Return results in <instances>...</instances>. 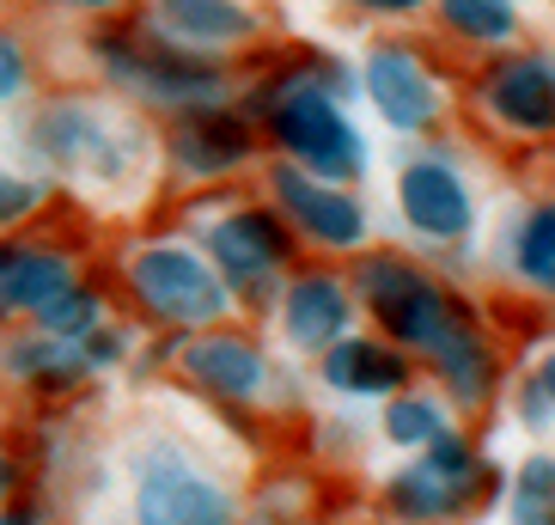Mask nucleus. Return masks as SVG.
<instances>
[{
    "mask_svg": "<svg viewBox=\"0 0 555 525\" xmlns=\"http://www.w3.org/2000/svg\"><path fill=\"white\" fill-rule=\"evenodd\" d=\"M275 135L281 148L299 153L311 165V178H354L360 171V141L343 123V111L318 92V86H294L275 99Z\"/></svg>",
    "mask_w": 555,
    "mask_h": 525,
    "instance_id": "nucleus-1",
    "label": "nucleus"
},
{
    "mask_svg": "<svg viewBox=\"0 0 555 525\" xmlns=\"http://www.w3.org/2000/svg\"><path fill=\"white\" fill-rule=\"evenodd\" d=\"M366 299H373V312L385 318V330H391L397 343L427 348V355L457 330V312L446 306V294L427 287L403 262H366Z\"/></svg>",
    "mask_w": 555,
    "mask_h": 525,
    "instance_id": "nucleus-2",
    "label": "nucleus"
},
{
    "mask_svg": "<svg viewBox=\"0 0 555 525\" xmlns=\"http://www.w3.org/2000/svg\"><path fill=\"white\" fill-rule=\"evenodd\" d=\"M134 287L165 324H208L227 312V287L208 262H196L190 251H141L134 257Z\"/></svg>",
    "mask_w": 555,
    "mask_h": 525,
    "instance_id": "nucleus-3",
    "label": "nucleus"
},
{
    "mask_svg": "<svg viewBox=\"0 0 555 525\" xmlns=\"http://www.w3.org/2000/svg\"><path fill=\"white\" fill-rule=\"evenodd\" d=\"M134 525H232V501L202 471H190L183 459H165L159 452V459L141 464Z\"/></svg>",
    "mask_w": 555,
    "mask_h": 525,
    "instance_id": "nucleus-4",
    "label": "nucleus"
},
{
    "mask_svg": "<svg viewBox=\"0 0 555 525\" xmlns=\"http://www.w3.org/2000/svg\"><path fill=\"white\" fill-rule=\"evenodd\" d=\"M470 483H476V452L464 440H434V452L391 483V508L403 513V520H440V513L464 508Z\"/></svg>",
    "mask_w": 555,
    "mask_h": 525,
    "instance_id": "nucleus-5",
    "label": "nucleus"
},
{
    "mask_svg": "<svg viewBox=\"0 0 555 525\" xmlns=\"http://www.w3.org/2000/svg\"><path fill=\"white\" fill-rule=\"evenodd\" d=\"M366 92H373V104L391 116L397 129H422V123L440 116V86L409 50H378L366 62Z\"/></svg>",
    "mask_w": 555,
    "mask_h": 525,
    "instance_id": "nucleus-6",
    "label": "nucleus"
},
{
    "mask_svg": "<svg viewBox=\"0 0 555 525\" xmlns=\"http://www.w3.org/2000/svg\"><path fill=\"white\" fill-rule=\"evenodd\" d=\"M208 245L220 257V276L238 281V287H257V281H269L287 262V239H281V227L269 214H232V220H220L208 232Z\"/></svg>",
    "mask_w": 555,
    "mask_h": 525,
    "instance_id": "nucleus-7",
    "label": "nucleus"
},
{
    "mask_svg": "<svg viewBox=\"0 0 555 525\" xmlns=\"http://www.w3.org/2000/svg\"><path fill=\"white\" fill-rule=\"evenodd\" d=\"M397 196H403V214L427 239H457V232L470 227V196L452 178V165H440V159L409 165L403 183H397Z\"/></svg>",
    "mask_w": 555,
    "mask_h": 525,
    "instance_id": "nucleus-8",
    "label": "nucleus"
},
{
    "mask_svg": "<svg viewBox=\"0 0 555 525\" xmlns=\"http://www.w3.org/2000/svg\"><path fill=\"white\" fill-rule=\"evenodd\" d=\"M275 196H281V208L294 214L311 239H324V245H360V232H366V214H360L343 190H324V183L306 178V171H275Z\"/></svg>",
    "mask_w": 555,
    "mask_h": 525,
    "instance_id": "nucleus-9",
    "label": "nucleus"
},
{
    "mask_svg": "<svg viewBox=\"0 0 555 525\" xmlns=\"http://www.w3.org/2000/svg\"><path fill=\"white\" fill-rule=\"evenodd\" d=\"M489 111L513 129H555V67L550 62H501L489 74Z\"/></svg>",
    "mask_w": 555,
    "mask_h": 525,
    "instance_id": "nucleus-10",
    "label": "nucleus"
},
{
    "mask_svg": "<svg viewBox=\"0 0 555 525\" xmlns=\"http://www.w3.org/2000/svg\"><path fill=\"white\" fill-rule=\"evenodd\" d=\"M153 18H159V31L183 37V43H232L250 31L238 0H159Z\"/></svg>",
    "mask_w": 555,
    "mask_h": 525,
    "instance_id": "nucleus-11",
    "label": "nucleus"
},
{
    "mask_svg": "<svg viewBox=\"0 0 555 525\" xmlns=\"http://www.w3.org/2000/svg\"><path fill=\"white\" fill-rule=\"evenodd\" d=\"M348 324V294L336 287L330 276H306L294 281V294H287V336L306 348L330 343L336 330Z\"/></svg>",
    "mask_w": 555,
    "mask_h": 525,
    "instance_id": "nucleus-12",
    "label": "nucleus"
},
{
    "mask_svg": "<svg viewBox=\"0 0 555 525\" xmlns=\"http://www.w3.org/2000/svg\"><path fill=\"white\" fill-rule=\"evenodd\" d=\"M0 294L13 312H43L67 294V262L50 251H7V269H0Z\"/></svg>",
    "mask_w": 555,
    "mask_h": 525,
    "instance_id": "nucleus-13",
    "label": "nucleus"
},
{
    "mask_svg": "<svg viewBox=\"0 0 555 525\" xmlns=\"http://www.w3.org/2000/svg\"><path fill=\"white\" fill-rule=\"evenodd\" d=\"M190 373L208 385V392L220 397H245L262 385V361L250 343H232V336H202L196 348H190Z\"/></svg>",
    "mask_w": 555,
    "mask_h": 525,
    "instance_id": "nucleus-14",
    "label": "nucleus"
},
{
    "mask_svg": "<svg viewBox=\"0 0 555 525\" xmlns=\"http://www.w3.org/2000/svg\"><path fill=\"white\" fill-rule=\"evenodd\" d=\"M324 379L336 385V392H397L403 385V361H397L391 348H378V343H343V348H330V361H324Z\"/></svg>",
    "mask_w": 555,
    "mask_h": 525,
    "instance_id": "nucleus-15",
    "label": "nucleus"
},
{
    "mask_svg": "<svg viewBox=\"0 0 555 525\" xmlns=\"http://www.w3.org/2000/svg\"><path fill=\"white\" fill-rule=\"evenodd\" d=\"M178 159L190 165V171H227V165L245 159V129L227 123V116H196V123L178 135Z\"/></svg>",
    "mask_w": 555,
    "mask_h": 525,
    "instance_id": "nucleus-16",
    "label": "nucleus"
},
{
    "mask_svg": "<svg viewBox=\"0 0 555 525\" xmlns=\"http://www.w3.org/2000/svg\"><path fill=\"white\" fill-rule=\"evenodd\" d=\"M434 361H440V373H446V379H452V392H464L470 404H476L482 392H489V348L476 343V336H470L464 324H457L452 336H446V343L434 348Z\"/></svg>",
    "mask_w": 555,
    "mask_h": 525,
    "instance_id": "nucleus-17",
    "label": "nucleus"
},
{
    "mask_svg": "<svg viewBox=\"0 0 555 525\" xmlns=\"http://www.w3.org/2000/svg\"><path fill=\"white\" fill-rule=\"evenodd\" d=\"M513 525H555V464L531 459L513 489Z\"/></svg>",
    "mask_w": 555,
    "mask_h": 525,
    "instance_id": "nucleus-18",
    "label": "nucleus"
},
{
    "mask_svg": "<svg viewBox=\"0 0 555 525\" xmlns=\"http://www.w3.org/2000/svg\"><path fill=\"white\" fill-rule=\"evenodd\" d=\"M519 269L531 281H555V208H538L519 232Z\"/></svg>",
    "mask_w": 555,
    "mask_h": 525,
    "instance_id": "nucleus-19",
    "label": "nucleus"
},
{
    "mask_svg": "<svg viewBox=\"0 0 555 525\" xmlns=\"http://www.w3.org/2000/svg\"><path fill=\"white\" fill-rule=\"evenodd\" d=\"M385 434H391L397 446H434V440H446V434H440V410H434V404H422V397H403V404H391V415H385Z\"/></svg>",
    "mask_w": 555,
    "mask_h": 525,
    "instance_id": "nucleus-20",
    "label": "nucleus"
},
{
    "mask_svg": "<svg viewBox=\"0 0 555 525\" xmlns=\"http://www.w3.org/2000/svg\"><path fill=\"white\" fill-rule=\"evenodd\" d=\"M446 18L464 37H506L513 31V7L506 0H446Z\"/></svg>",
    "mask_w": 555,
    "mask_h": 525,
    "instance_id": "nucleus-21",
    "label": "nucleus"
},
{
    "mask_svg": "<svg viewBox=\"0 0 555 525\" xmlns=\"http://www.w3.org/2000/svg\"><path fill=\"white\" fill-rule=\"evenodd\" d=\"M92 324H99V299L92 294H62L55 306H43V330H55V336H86Z\"/></svg>",
    "mask_w": 555,
    "mask_h": 525,
    "instance_id": "nucleus-22",
    "label": "nucleus"
},
{
    "mask_svg": "<svg viewBox=\"0 0 555 525\" xmlns=\"http://www.w3.org/2000/svg\"><path fill=\"white\" fill-rule=\"evenodd\" d=\"M31 202H37V190H31V183H7V214L31 208Z\"/></svg>",
    "mask_w": 555,
    "mask_h": 525,
    "instance_id": "nucleus-23",
    "label": "nucleus"
},
{
    "mask_svg": "<svg viewBox=\"0 0 555 525\" xmlns=\"http://www.w3.org/2000/svg\"><path fill=\"white\" fill-rule=\"evenodd\" d=\"M0 62H7V74H0V86H7V92H18V50H13V43H7V55H0Z\"/></svg>",
    "mask_w": 555,
    "mask_h": 525,
    "instance_id": "nucleus-24",
    "label": "nucleus"
},
{
    "mask_svg": "<svg viewBox=\"0 0 555 525\" xmlns=\"http://www.w3.org/2000/svg\"><path fill=\"white\" fill-rule=\"evenodd\" d=\"M543 392L555 397V355H550V361H543Z\"/></svg>",
    "mask_w": 555,
    "mask_h": 525,
    "instance_id": "nucleus-25",
    "label": "nucleus"
},
{
    "mask_svg": "<svg viewBox=\"0 0 555 525\" xmlns=\"http://www.w3.org/2000/svg\"><path fill=\"white\" fill-rule=\"evenodd\" d=\"M360 7H415V0H360Z\"/></svg>",
    "mask_w": 555,
    "mask_h": 525,
    "instance_id": "nucleus-26",
    "label": "nucleus"
},
{
    "mask_svg": "<svg viewBox=\"0 0 555 525\" xmlns=\"http://www.w3.org/2000/svg\"><path fill=\"white\" fill-rule=\"evenodd\" d=\"M74 7H116V0H74Z\"/></svg>",
    "mask_w": 555,
    "mask_h": 525,
    "instance_id": "nucleus-27",
    "label": "nucleus"
},
{
    "mask_svg": "<svg viewBox=\"0 0 555 525\" xmlns=\"http://www.w3.org/2000/svg\"><path fill=\"white\" fill-rule=\"evenodd\" d=\"M7 525H31V520H18V513H13V520H7Z\"/></svg>",
    "mask_w": 555,
    "mask_h": 525,
    "instance_id": "nucleus-28",
    "label": "nucleus"
}]
</instances>
